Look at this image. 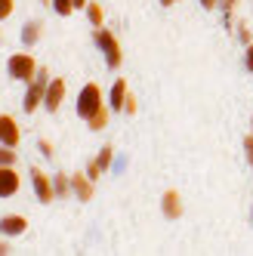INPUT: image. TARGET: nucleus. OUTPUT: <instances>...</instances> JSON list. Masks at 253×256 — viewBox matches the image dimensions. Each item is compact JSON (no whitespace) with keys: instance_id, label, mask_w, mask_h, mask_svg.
<instances>
[{"instance_id":"1","label":"nucleus","mask_w":253,"mask_h":256,"mask_svg":"<svg viewBox=\"0 0 253 256\" xmlns=\"http://www.w3.org/2000/svg\"><path fill=\"white\" fill-rule=\"evenodd\" d=\"M78 118L80 120H90L99 108H105V96H102V86L96 84V80H90V84H84L80 86V93H78Z\"/></svg>"},{"instance_id":"2","label":"nucleus","mask_w":253,"mask_h":256,"mask_svg":"<svg viewBox=\"0 0 253 256\" xmlns=\"http://www.w3.org/2000/svg\"><path fill=\"white\" fill-rule=\"evenodd\" d=\"M93 40H96V46L102 50L108 71H118V68H120V62H124V52H120V44H118V38H114V34L108 31L105 25H102V28H96V31H93Z\"/></svg>"},{"instance_id":"3","label":"nucleus","mask_w":253,"mask_h":256,"mask_svg":"<svg viewBox=\"0 0 253 256\" xmlns=\"http://www.w3.org/2000/svg\"><path fill=\"white\" fill-rule=\"evenodd\" d=\"M38 62H34L31 52H12L10 62H6V74L12 80H19V84H31L34 78H38Z\"/></svg>"},{"instance_id":"4","label":"nucleus","mask_w":253,"mask_h":256,"mask_svg":"<svg viewBox=\"0 0 253 256\" xmlns=\"http://www.w3.org/2000/svg\"><path fill=\"white\" fill-rule=\"evenodd\" d=\"M46 78H50V74H46V68H40V71H38V78L28 84V93H25V114H34V112H38V108L44 105V99H46V86H50Z\"/></svg>"},{"instance_id":"5","label":"nucleus","mask_w":253,"mask_h":256,"mask_svg":"<svg viewBox=\"0 0 253 256\" xmlns=\"http://www.w3.org/2000/svg\"><path fill=\"white\" fill-rule=\"evenodd\" d=\"M28 176H31L34 198H38L40 204H50V200H56V186H52V176H46L40 167H31V170H28Z\"/></svg>"},{"instance_id":"6","label":"nucleus","mask_w":253,"mask_h":256,"mask_svg":"<svg viewBox=\"0 0 253 256\" xmlns=\"http://www.w3.org/2000/svg\"><path fill=\"white\" fill-rule=\"evenodd\" d=\"M182 194H179L176 188H167L164 194H160V213H164V219H182Z\"/></svg>"},{"instance_id":"7","label":"nucleus","mask_w":253,"mask_h":256,"mask_svg":"<svg viewBox=\"0 0 253 256\" xmlns=\"http://www.w3.org/2000/svg\"><path fill=\"white\" fill-rule=\"evenodd\" d=\"M71 194L86 204V200H93V194H96V182L86 173H71Z\"/></svg>"},{"instance_id":"8","label":"nucleus","mask_w":253,"mask_h":256,"mask_svg":"<svg viewBox=\"0 0 253 256\" xmlns=\"http://www.w3.org/2000/svg\"><path fill=\"white\" fill-rule=\"evenodd\" d=\"M22 142V130H19V124H16L12 114H0V145H19Z\"/></svg>"},{"instance_id":"9","label":"nucleus","mask_w":253,"mask_h":256,"mask_svg":"<svg viewBox=\"0 0 253 256\" xmlns=\"http://www.w3.org/2000/svg\"><path fill=\"white\" fill-rule=\"evenodd\" d=\"M22 188V176L16 167H0V198H16Z\"/></svg>"},{"instance_id":"10","label":"nucleus","mask_w":253,"mask_h":256,"mask_svg":"<svg viewBox=\"0 0 253 256\" xmlns=\"http://www.w3.org/2000/svg\"><path fill=\"white\" fill-rule=\"evenodd\" d=\"M28 232V219L22 213H6V216H0V234H6V238H16V234H25Z\"/></svg>"},{"instance_id":"11","label":"nucleus","mask_w":253,"mask_h":256,"mask_svg":"<svg viewBox=\"0 0 253 256\" xmlns=\"http://www.w3.org/2000/svg\"><path fill=\"white\" fill-rule=\"evenodd\" d=\"M126 96H130V86H126L124 78H118V80L112 84V90H108V108H112L114 114H120L124 105H126Z\"/></svg>"},{"instance_id":"12","label":"nucleus","mask_w":253,"mask_h":256,"mask_svg":"<svg viewBox=\"0 0 253 256\" xmlns=\"http://www.w3.org/2000/svg\"><path fill=\"white\" fill-rule=\"evenodd\" d=\"M62 99H65V80H62V78H52L50 86H46V99H44L46 112H50V114H56V112H59V105H62Z\"/></svg>"},{"instance_id":"13","label":"nucleus","mask_w":253,"mask_h":256,"mask_svg":"<svg viewBox=\"0 0 253 256\" xmlns=\"http://www.w3.org/2000/svg\"><path fill=\"white\" fill-rule=\"evenodd\" d=\"M40 34H44V25L40 22H28L22 28V46H34V44L40 40Z\"/></svg>"},{"instance_id":"14","label":"nucleus","mask_w":253,"mask_h":256,"mask_svg":"<svg viewBox=\"0 0 253 256\" xmlns=\"http://www.w3.org/2000/svg\"><path fill=\"white\" fill-rule=\"evenodd\" d=\"M112 114H114V112H112V108L105 105V108H99V112H96L93 118L86 120V126H90L93 133H96V130H105V126H108V118H112Z\"/></svg>"},{"instance_id":"15","label":"nucleus","mask_w":253,"mask_h":256,"mask_svg":"<svg viewBox=\"0 0 253 256\" xmlns=\"http://www.w3.org/2000/svg\"><path fill=\"white\" fill-rule=\"evenodd\" d=\"M93 160H96V167H99L102 173H108V170H112V164H114V148H112V145H102L99 154H96Z\"/></svg>"},{"instance_id":"16","label":"nucleus","mask_w":253,"mask_h":256,"mask_svg":"<svg viewBox=\"0 0 253 256\" xmlns=\"http://www.w3.org/2000/svg\"><path fill=\"white\" fill-rule=\"evenodd\" d=\"M86 19H90V25H93V28H102L105 25V10H102V4L90 0V4H86Z\"/></svg>"},{"instance_id":"17","label":"nucleus","mask_w":253,"mask_h":256,"mask_svg":"<svg viewBox=\"0 0 253 256\" xmlns=\"http://www.w3.org/2000/svg\"><path fill=\"white\" fill-rule=\"evenodd\" d=\"M52 186H56V198H68L71 194V176L68 173H56L52 176Z\"/></svg>"},{"instance_id":"18","label":"nucleus","mask_w":253,"mask_h":256,"mask_svg":"<svg viewBox=\"0 0 253 256\" xmlns=\"http://www.w3.org/2000/svg\"><path fill=\"white\" fill-rule=\"evenodd\" d=\"M0 167H16V148L12 145H0Z\"/></svg>"},{"instance_id":"19","label":"nucleus","mask_w":253,"mask_h":256,"mask_svg":"<svg viewBox=\"0 0 253 256\" xmlns=\"http://www.w3.org/2000/svg\"><path fill=\"white\" fill-rule=\"evenodd\" d=\"M50 4H52V10H56V16H62V19L74 12V0H50Z\"/></svg>"},{"instance_id":"20","label":"nucleus","mask_w":253,"mask_h":256,"mask_svg":"<svg viewBox=\"0 0 253 256\" xmlns=\"http://www.w3.org/2000/svg\"><path fill=\"white\" fill-rule=\"evenodd\" d=\"M234 34H238V44H241V46H250V44H253V31H250L244 22L234 25Z\"/></svg>"},{"instance_id":"21","label":"nucleus","mask_w":253,"mask_h":256,"mask_svg":"<svg viewBox=\"0 0 253 256\" xmlns=\"http://www.w3.org/2000/svg\"><path fill=\"white\" fill-rule=\"evenodd\" d=\"M12 10H16V0H0V22H4V19H10V16H12Z\"/></svg>"},{"instance_id":"22","label":"nucleus","mask_w":253,"mask_h":256,"mask_svg":"<svg viewBox=\"0 0 253 256\" xmlns=\"http://www.w3.org/2000/svg\"><path fill=\"white\" fill-rule=\"evenodd\" d=\"M244 71H247V74H253V44L244 46Z\"/></svg>"},{"instance_id":"23","label":"nucleus","mask_w":253,"mask_h":256,"mask_svg":"<svg viewBox=\"0 0 253 256\" xmlns=\"http://www.w3.org/2000/svg\"><path fill=\"white\" fill-rule=\"evenodd\" d=\"M244 158H247V164L253 167V133L244 136Z\"/></svg>"},{"instance_id":"24","label":"nucleus","mask_w":253,"mask_h":256,"mask_svg":"<svg viewBox=\"0 0 253 256\" xmlns=\"http://www.w3.org/2000/svg\"><path fill=\"white\" fill-rule=\"evenodd\" d=\"M136 112H139V105H136V96L130 93V96H126V105H124V114H130V118H133Z\"/></svg>"},{"instance_id":"25","label":"nucleus","mask_w":253,"mask_h":256,"mask_svg":"<svg viewBox=\"0 0 253 256\" xmlns=\"http://www.w3.org/2000/svg\"><path fill=\"white\" fill-rule=\"evenodd\" d=\"M222 12V28L232 34V25H234V16H232V10H220Z\"/></svg>"},{"instance_id":"26","label":"nucleus","mask_w":253,"mask_h":256,"mask_svg":"<svg viewBox=\"0 0 253 256\" xmlns=\"http://www.w3.org/2000/svg\"><path fill=\"white\" fill-rule=\"evenodd\" d=\"M86 176H90V179H93V182H96V179L102 176V170L96 167V160H90V164H86Z\"/></svg>"},{"instance_id":"27","label":"nucleus","mask_w":253,"mask_h":256,"mask_svg":"<svg viewBox=\"0 0 253 256\" xmlns=\"http://www.w3.org/2000/svg\"><path fill=\"white\" fill-rule=\"evenodd\" d=\"M38 148H40V154L52 158V142H50V139H40V142H38Z\"/></svg>"},{"instance_id":"28","label":"nucleus","mask_w":253,"mask_h":256,"mask_svg":"<svg viewBox=\"0 0 253 256\" xmlns=\"http://www.w3.org/2000/svg\"><path fill=\"white\" fill-rule=\"evenodd\" d=\"M198 4H201L207 12H210V10H220V0H198Z\"/></svg>"},{"instance_id":"29","label":"nucleus","mask_w":253,"mask_h":256,"mask_svg":"<svg viewBox=\"0 0 253 256\" xmlns=\"http://www.w3.org/2000/svg\"><path fill=\"white\" fill-rule=\"evenodd\" d=\"M234 4L238 0H220V10H234Z\"/></svg>"},{"instance_id":"30","label":"nucleus","mask_w":253,"mask_h":256,"mask_svg":"<svg viewBox=\"0 0 253 256\" xmlns=\"http://www.w3.org/2000/svg\"><path fill=\"white\" fill-rule=\"evenodd\" d=\"M6 253H10V244H6V241H0V256H6Z\"/></svg>"},{"instance_id":"31","label":"nucleus","mask_w":253,"mask_h":256,"mask_svg":"<svg viewBox=\"0 0 253 256\" xmlns=\"http://www.w3.org/2000/svg\"><path fill=\"white\" fill-rule=\"evenodd\" d=\"M86 4L90 0H74V10H86Z\"/></svg>"},{"instance_id":"32","label":"nucleus","mask_w":253,"mask_h":256,"mask_svg":"<svg viewBox=\"0 0 253 256\" xmlns=\"http://www.w3.org/2000/svg\"><path fill=\"white\" fill-rule=\"evenodd\" d=\"M158 4H160V6H176L179 0H158Z\"/></svg>"},{"instance_id":"33","label":"nucleus","mask_w":253,"mask_h":256,"mask_svg":"<svg viewBox=\"0 0 253 256\" xmlns=\"http://www.w3.org/2000/svg\"><path fill=\"white\" fill-rule=\"evenodd\" d=\"M250 222H253V207H250Z\"/></svg>"},{"instance_id":"34","label":"nucleus","mask_w":253,"mask_h":256,"mask_svg":"<svg viewBox=\"0 0 253 256\" xmlns=\"http://www.w3.org/2000/svg\"><path fill=\"white\" fill-rule=\"evenodd\" d=\"M250 133H253V118H250Z\"/></svg>"}]
</instances>
